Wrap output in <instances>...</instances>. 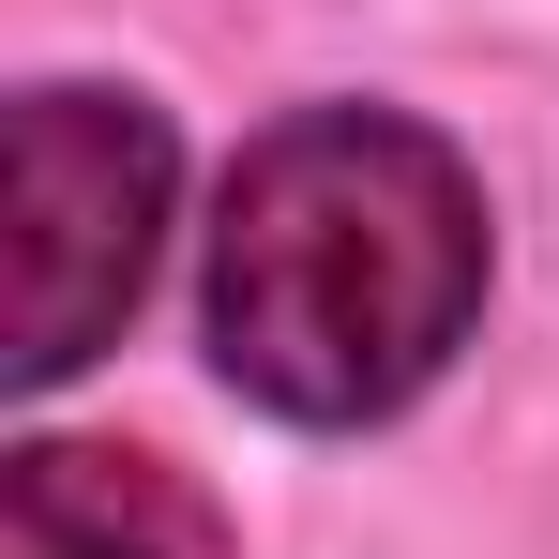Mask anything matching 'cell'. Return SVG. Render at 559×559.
<instances>
[{"instance_id": "cell-2", "label": "cell", "mask_w": 559, "mask_h": 559, "mask_svg": "<svg viewBox=\"0 0 559 559\" xmlns=\"http://www.w3.org/2000/svg\"><path fill=\"white\" fill-rule=\"evenodd\" d=\"M167 121L136 92H31L0 152V378L46 393L136 318L152 242H167Z\"/></svg>"}, {"instance_id": "cell-3", "label": "cell", "mask_w": 559, "mask_h": 559, "mask_svg": "<svg viewBox=\"0 0 559 559\" xmlns=\"http://www.w3.org/2000/svg\"><path fill=\"white\" fill-rule=\"evenodd\" d=\"M0 559H242L227 514L167 454L121 439H31L0 468Z\"/></svg>"}, {"instance_id": "cell-1", "label": "cell", "mask_w": 559, "mask_h": 559, "mask_svg": "<svg viewBox=\"0 0 559 559\" xmlns=\"http://www.w3.org/2000/svg\"><path fill=\"white\" fill-rule=\"evenodd\" d=\"M484 318V182L393 106L273 121L212 212V364L273 424H393Z\"/></svg>"}]
</instances>
